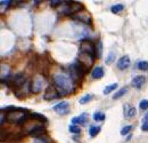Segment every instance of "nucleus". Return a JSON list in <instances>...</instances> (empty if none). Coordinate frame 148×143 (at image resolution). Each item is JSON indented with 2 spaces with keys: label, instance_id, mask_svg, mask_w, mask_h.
Instances as JSON below:
<instances>
[{
  "label": "nucleus",
  "instance_id": "29",
  "mask_svg": "<svg viewBox=\"0 0 148 143\" xmlns=\"http://www.w3.org/2000/svg\"><path fill=\"white\" fill-rule=\"evenodd\" d=\"M114 60H115V55H114V53H109L105 62H106V64H111V63H112Z\"/></svg>",
  "mask_w": 148,
  "mask_h": 143
},
{
  "label": "nucleus",
  "instance_id": "1",
  "mask_svg": "<svg viewBox=\"0 0 148 143\" xmlns=\"http://www.w3.org/2000/svg\"><path fill=\"white\" fill-rule=\"evenodd\" d=\"M54 87L59 93L60 96L72 94L75 90V80L72 78L70 72L57 71L53 75Z\"/></svg>",
  "mask_w": 148,
  "mask_h": 143
},
{
  "label": "nucleus",
  "instance_id": "24",
  "mask_svg": "<svg viewBox=\"0 0 148 143\" xmlns=\"http://www.w3.org/2000/svg\"><path fill=\"white\" fill-rule=\"evenodd\" d=\"M132 128H133V126H132V125H128V126L123 127V128L121 129V135H122V136L128 135V134H129V133L132 131Z\"/></svg>",
  "mask_w": 148,
  "mask_h": 143
},
{
  "label": "nucleus",
  "instance_id": "22",
  "mask_svg": "<svg viewBox=\"0 0 148 143\" xmlns=\"http://www.w3.org/2000/svg\"><path fill=\"white\" fill-rule=\"evenodd\" d=\"M138 69L140 71H148V61H140L138 62Z\"/></svg>",
  "mask_w": 148,
  "mask_h": 143
},
{
  "label": "nucleus",
  "instance_id": "13",
  "mask_svg": "<svg viewBox=\"0 0 148 143\" xmlns=\"http://www.w3.org/2000/svg\"><path fill=\"white\" fill-rule=\"evenodd\" d=\"M136 112H137V110H136L134 107H132L130 104H125L124 105V117L125 118H128V119L133 118L136 116Z\"/></svg>",
  "mask_w": 148,
  "mask_h": 143
},
{
  "label": "nucleus",
  "instance_id": "28",
  "mask_svg": "<svg viewBox=\"0 0 148 143\" xmlns=\"http://www.w3.org/2000/svg\"><path fill=\"white\" fill-rule=\"evenodd\" d=\"M101 53H103V42L99 41L97 46V57H101Z\"/></svg>",
  "mask_w": 148,
  "mask_h": 143
},
{
  "label": "nucleus",
  "instance_id": "18",
  "mask_svg": "<svg viewBox=\"0 0 148 143\" xmlns=\"http://www.w3.org/2000/svg\"><path fill=\"white\" fill-rule=\"evenodd\" d=\"M123 9H124V5H122V3H116V5H113V6L111 7V12H112L113 14H118V13H121Z\"/></svg>",
  "mask_w": 148,
  "mask_h": 143
},
{
  "label": "nucleus",
  "instance_id": "27",
  "mask_svg": "<svg viewBox=\"0 0 148 143\" xmlns=\"http://www.w3.org/2000/svg\"><path fill=\"white\" fill-rule=\"evenodd\" d=\"M139 108L140 110H148V100H143L139 103Z\"/></svg>",
  "mask_w": 148,
  "mask_h": 143
},
{
  "label": "nucleus",
  "instance_id": "4",
  "mask_svg": "<svg viewBox=\"0 0 148 143\" xmlns=\"http://www.w3.org/2000/svg\"><path fill=\"white\" fill-rule=\"evenodd\" d=\"M43 85H45V78H43V76L38 75L36 77H34L33 81L31 83V92L34 93V94L40 93L42 90V88H43Z\"/></svg>",
  "mask_w": 148,
  "mask_h": 143
},
{
  "label": "nucleus",
  "instance_id": "6",
  "mask_svg": "<svg viewBox=\"0 0 148 143\" xmlns=\"http://www.w3.org/2000/svg\"><path fill=\"white\" fill-rule=\"evenodd\" d=\"M58 97H60V95H59L58 92L56 90V88L53 87V86H49V87L46 89L45 94H43V99H45L46 101H53V100L58 99Z\"/></svg>",
  "mask_w": 148,
  "mask_h": 143
},
{
  "label": "nucleus",
  "instance_id": "10",
  "mask_svg": "<svg viewBox=\"0 0 148 143\" xmlns=\"http://www.w3.org/2000/svg\"><path fill=\"white\" fill-rule=\"evenodd\" d=\"M45 133H46L45 126L39 125V126H35L29 134L32 138H34V139H41V138H43V134H45Z\"/></svg>",
  "mask_w": 148,
  "mask_h": 143
},
{
  "label": "nucleus",
  "instance_id": "16",
  "mask_svg": "<svg viewBox=\"0 0 148 143\" xmlns=\"http://www.w3.org/2000/svg\"><path fill=\"white\" fill-rule=\"evenodd\" d=\"M100 129H101V127H100V126H91V127L89 128V135H90L91 138H95L96 135H98V134H99Z\"/></svg>",
  "mask_w": 148,
  "mask_h": 143
},
{
  "label": "nucleus",
  "instance_id": "15",
  "mask_svg": "<svg viewBox=\"0 0 148 143\" xmlns=\"http://www.w3.org/2000/svg\"><path fill=\"white\" fill-rule=\"evenodd\" d=\"M87 118H88V114H80V116H78V117H74V118H72V124L73 125H83V124H86L87 122Z\"/></svg>",
  "mask_w": 148,
  "mask_h": 143
},
{
  "label": "nucleus",
  "instance_id": "23",
  "mask_svg": "<svg viewBox=\"0 0 148 143\" xmlns=\"http://www.w3.org/2000/svg\"><path fill=\"white\" fill-rule=\"evenodd\" d=\"M92 99V95H90V94H86L84 96H82L80 100H79V103L80 104H87L88 102H90V100Z\"/></svg>",
  "mask_w": 148,
  "mask_h": 143
},
{
  "label": "nucleus",
  "instance_id": "19",
  "mask_svg": "<svg viewBox=\"0 0 148 143\" xmlns=\"http://www.w3.org/2000/svg\"><path fill=\"white\" fill-rule=\"evenodd\" d=\"M92 117H93V120L95 121H104L106 119V114H104V112H100V111L95 112Z\"/></svg>",
  "mask_w": 148,
  "mask_h": 143
},
{
  "label": "nucleus",
  "instance_id": "21",
  "mask_svg": "<svg viewBox=\"0 0 148 143\" xmlns=\"http://www.w3.org/2000/svg\"><path fill=\"white\" fill-rule=\"evenodd\" d=\"M118 88V83H114V84H112V85H108L107 87H105V89H104V95H107V94H109V93H112L113 90H115Z\"/></svg>",
  "mask_w": 148,
  "mask_h": 143
},
{
  "label": "nucleus",
  "instance_id": "31",
  "mask_svg": "<svg viewBox=\"0 0 148 143\" xmlns=\"http://www.w3.org/2000/svg\"><path fill=\"white\" fill-rule=\"evenodd\" d=\"M141 129H143V132H148V121H144L143 122Z\"/></svg>",
  "mask_w": 148,
  "mask_h": 143
},
{
  "label": "nucleus",
  "instance_id": "5",
  "mask_svg": "<svg viewBox=\"0 0 148 143\" xmlns=\"http://www.w3.org/2000/svg\"><path fill=\"white\" fill-rule=\"evenodd\" d=\"M93 60L95 56L90 55V54H86V53H79V63L88 71V69L93 64Z\"/></svg>",
  "mask_w": 148,
  "mask_h": 143
},
{
  "label": "nucleus",
  "instance_id": "25",
  "mask_svg": "<svg viewBox=\"0 0 148 143\" xmlns=\"http://www.w3.org/2000/svg\"><path fill=\"white\" fill-rule=\"evenodd\" d=\"M68 131H70L71 133H73V134H80V133H81V128H80V126H78V125H71L70 128H68Z\"/></svg>",
  "mask_w": 148,
  "mask_h": 143
},
{
  "label": "nucleus",
  "instance_id": "26",
  "mask_svg": "<svg viewBox=\"0 0 148 143\" xmlns=\"http://www.w3.org/2000/svg\"><path fill=\"white\" fill-rule=\"evenodd\" d=\"M0 5H1V12H5V10L11 5V1H10V0H8V1H1Z\"/></svg>",
  "mask_w": 148,
  "mask_h": 143
},
{
  "label": "nucleus",
  "instance_id": "14",
  "mask_svg": "<svg viewBox=\"0 0 148 143\" xmlns=\"http://www.w3.org/2000/svg\"><path fill=\"white\" fill-rule=\"evenodd\" d=\"M104 75H105V71H104L103 66H96L91 72L92 79H101L104 77Z\"/></svg>",
  "mask_w": 148,
  "mask_h": 143
},
{
  "label": "nucleus",
  "instance_id": "20",
  "mask_svg": "<svg viewBox=\"0 0 148 143\" xmlns=\"http://www.w3.org/2000/svg\"><path fill=\"white\" fill-rule=\"evenodd\" d=\"M30 116H31V118H33L35 120H39V121H42V122H47V118L43 114L34 112V114H30Z\"/></svg>",
  "mask_w": 148,
  "mask_h": 143
},
{
  "label": "nucleus",
  "instance_id": "9",
  "mask_svg": "<svg viewBox=\"0 0 148 143\" xmlns=\"http://www.w3.org/2000/svg\"><path fill=\"white\" fill-rule=\"evenodd\" d=\"M130 64H131L130 57L128 56V55H125V56H122L118 58V63H116V66H118V70L124 71V70H126V69L130 66Z\"/></svg>",
  "mask_w": 148,
  "mask_h": 143
},
{
  "label": "nucleus",
  "instance_id": "17",
  "mask_svg": "<svg viewBox=\"0 0 148 143\" xmlns=\"http://www.w3.org/2000/svg\"><path fill=\"white\" fill-rule=\"evenodd\" d=\"M126 92H128V87H122V88H120L118 92L113 95V100H118L120 97H122L123 95H125Z\"/></svg>",
  "mask_w": 148,
  "mask_h": 143
},
{
  "label": "nucleus",
  "instance_id": "3",
  "mask_svg": "<svg viewBox=\"0 0 148 143\" xmlns=\"http://www.w3.org/2000/svg\"><path fill=\"white\" fill-rule=\"evenodd\" d=\"M80 53H86V54H90V55H96V48L95 45L88 40V39H83L81 40L80 44ZM97 56V55H96Z\"/></svg>",
  "mask_w": 148,
  "mask_h": 143
},
{
  "label": "nucleus",
  "instance_id": "2",
  "mask_svg": "<svg viewBox=\"0 0 148 143\" xmlns=\"http://www.w3.org/2000/svg\"><path fill=\"white\" fill-rule=\"evenodd\" d=\"M28 114L26 112V109H21V108H14V110H9L7 112V120L9 122H13V124H18L20 120Z\"/></svg>",
  "mask_w": 148,
  "mask_h": 143
},
{
  "label": "nucleus",
  "instance_id": "11",
  "mask_svg": "<svg viewBox=\"0 0 148 143\" xmlns=\"http://www.w3.org/2000/svg\"><path fill=\"white\" fill-rule=\"evenodd\" d=\"M145 81H146V78L144 76H136L131 81V86L136 89H140L145 85Z\"/></svg>",
  "mask_w": 148,
  "mask_h": 143
},
{
  "label": "nucleus",
  "instance_id": "8",
  "mask_svg": "<svg viewBox=\"0 0 148 143\" xmlns=\"http://www.w3.org/2000/svg\"><path fill=\"white\" fill-rule=\"evenodd\" d=\"M25 80H26V77L23 75V73H17L15 75L11 80L9 81L13 86H16V87H22V86L25 85Z\"/></svg>",
  "mask_w": 148,
  "mask_h": 143
},
{
  "label": "nucleus",
  "instance_id": "12",
  "mask_svg": "<svg viewBox=\"0 0 148 143\" xmlns=\"http://www.w3.org/2000/svg\"><path fill=\"white\" fill-rule=\"evenodd\" d=\"M73 18H76V20H79L81 22H84V23H90V21H91L90 14H88L86 10H82V12L73 15Z\"/></svg>",
  "mask_w": 148,
  "mask_h": 143
},
{
  "label": "nucleus",
  "instance_id": "33",
  "mask_svg": "<svg viewBox=\"0 0 148 143\" xmlns=\"http://www.w3.org/2000/svg\"><path fill=\"white\" fill-rule=\"evenodd\" d=\"M144 121H148V112L145 114V120H144Z\"/></svg>",
  "mask_w": 148,
  "mask_h": 143
},
{
  "label": "nucleus",
  "instance_id": "32",
  "mask_svg": "<svg viewBox=\"0 0 148 143\" xmlns=\"http://www.w3.org/2000/svg\"><path fill=\"white\" fill-rule=\"evenodd\" d=\"M7 119V116H5V112L3 111H1V126H3V124H5V120Z\"/></svg>",
  "mask_w": 148,
  "mask_h": 143
},
{
  "label": "nucleus",
  "instance_id": "7",
  "mask_svg": "<svg viewBox=\"0 0 148 143\" xmlns=\"http://www.w3.org/2000/svg\"><path fill=\"white\" fill-rule=\"evenodd\" d=\"M53 110L55 112H57L58 114H60V116H65V114H67L70 112V104L67 102L63 101V102H60L58 104H56L53 108Z\"/></svg>",
  "mask_w": 148,
  "mask_h": 143
},
{
  "label": "nucleus",
  "instance_id": "30",
  "mask_svg": "<svg viewBox=\"0 0 148 143\" xmlns=\"http://www.w3.org/2000/svg\"><path fill=\"white\" fill-rule=\"evenodd\" d=\"M64 1H56V0H53L50 1V6L51 7H57V6H63Z\"/></svg>",
  "mask_w": 148,
  "mask_h": 143
}]
</instances>
